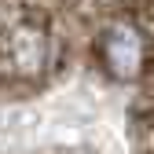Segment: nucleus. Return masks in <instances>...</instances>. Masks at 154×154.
I'll return each mask as SVG.
<instances>
[{
  "label": "nucleus",
  "instance_id": "f257e3e1",
  "mask_svg": "<svg viewBox=\"0 0 154 154\" xmlns=\"http://www.w3.org/2000/svg\"><path fill=\"white\" fill-rule=\"evenodd\" d=\"M95 59L114 81H132L147 63V41L132 22H110L95 37Z\"/></svg>",
  "mask_w": 154,
  "mask_h": 154
}]
</instances>
